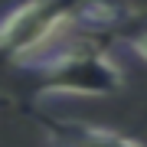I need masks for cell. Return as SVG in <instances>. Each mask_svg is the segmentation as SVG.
Wrapping results in <instances>:
<instances>
[{
  "label": "cell",
  "mask_w": 147,
  "mask_h": 147,
  "mask_svg": "<svg viewBox=\"0 0 147 147\" xmlns=\"http://www.w3.org/2000/svg\"><path fill=\"white\" fill-rule=\"evenodd\" d=\"M124 16V7L118 0H23L16 3L3 20L0 42L3 56L10 62H26V59L46 53L49 39L69 23H85V26H115Z\"/></svg>",
  "instance_id": "obj_1"
},
{
  "label": "cell",
  "mask_w": 147,
  "mask_h": 147,
  "mask_svg": "<svg viewBox=\"0 0 147 147\" xmlns=\"http://www.w3.org/2000/svg\"><path fill=\"white\" fill-rule=\"evenodd\" d=\"M23 69L36 79V92L42 98L72 95V98H108L124 88V72L111 59L108 49L95 42H65L59 49L33 56L23 62Z\"/></svg>",
  "instance_id": "obj_2"
},
{
  "label": "cell",
  "mask_w": 147,
  "mask_h": 147,
  "mask_svg": "<svg viewBox=\"0 0 147 147\" xmlns=\"http://www.w3.org/2000/svg\"><path fill=\"white\" fill-rule=\"evenodd\" d=\"M39 124L46 127L49 147H144L134 137H124L98 124H75V121H56V118H39Z\"/></svg>",
  "instance_id": "obj_3"
},
{
  "label": "cell",
  "mask_w": 147,
  "mask_h": 147,
  "mask_svg": "<svg viewBox=\"0 0 147 147\" xmlns=\"http://www.w3.org/2000/svg\"><path fill=\"white\" fill-rule=\"evenodd\" d=\"M127 46H131V53H134V56H141L144 62H147V26H144V30H137L134 36L127 39Z\"/></svg>",
  "instance_id": "obj_4"
}]
</instances>
